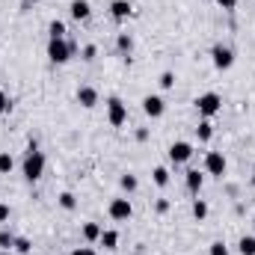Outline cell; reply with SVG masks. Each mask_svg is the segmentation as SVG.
Listing matches in <instances>:
<instances>
[{
    "label": "cell",
    "mask_w": 255,
    "mask_h": 255,
    "mask_svg": "<svg viewBox=\"0 0 255 255\" xmlns=\"http://www.w3.org/2000/svg\"><path fill=\"white\" fill-rule=\"evenodd\" d=\"M95 57H98V48H95V45H86V48H83V60H86V63H92Z\"/></svg>",
    "instance_id": "obj_30"
},
{
    "label": "cell",
    "mask_w": 255,
    "mask_h": 255,
    "mask_svg": "<svg viewBox=\"0 0 255 255\" xmlns=\"http://www.w3.org/2000/svg\"><path fill=\"white\" fill-rule=\"evenodd\" d=\"M238 253L241 255H255V238L253 235H244V238L238 241Z\"/></svg>",
    "instance_id": "obj_18"
},
{
    "label": "cell",
    "mask_w": 255,
    "mask_h": 255,
    "mask_svg": "<svg viewBox=\"0 0 255 255\" xmlns=\"http://www.w3.org/2000/svg\"><path fill=\"white\" fill-rule=\"evenodd\" d=\"M136 139H139V142H145V139H148V130H145V128H139V130H136Z\"/></svg>",
    "instance_id": "obj_35"
},
{
    "label": "cell",
    "mask_w": 255,
    "mask_h": 255,
    "mask_svg": "<svg viewBox=\"0 0 255 255\" xmlns=\"http://www.w3.org/2000/svg\"><path fill=\"white\" fill-rule=\"evenodd\" d=\"M71 255H95V250H92V247H77Z\"/></svg>",
    "instance_id": "obj_33"
},
{
    "label": "cell",
    "mask_w": 255,
    "mask_h": 255,
    "mask_svg": "<svg viewBox=\"0 0 255 255\" xmlns=\"http://www.w3.org/2000/svg\"><path fill=\"white\" fill-rule=\"evenodd\" d=\"M21 169H24V178H27L30 184L42 178V172H45V154L39 151V145H36V142H30V145H27V154H24Z\"/></svg>",
    "instance_id": "obj_1"
},
{
    "label": "cell",
    "mask_w": 255,
    "mask_h": 255,
    "mask_svg": "<svg viewBox=\"0 0 255 255\" xmlns=\"http://www.w3.org/2000/svg\"><path fill=\"white\" fill-rule=\"evenodd\" d=\"M217 3H220V6H223V9H229V12H232V9H235V6H238V0H217Z\"/></svg>",
    "instance_id": "obj_34"
},
{
    "label": "cell",
    "mask_w": 255,
    "mask_h": 255,
    "mask_svg": "<svg viewBox=\"0 0 255 255\" xmlns=\"http://www.w3.org/2000/svg\"><path fill=\"white\" fill-rule=\"evenodd\" d=\"M3 255H9V253H3Z\"/></svg>",
    "instance_id": "obj_38"
},
{
    "label": "cell",
    "mask_w": 255,
    "mask_h": 255,
    "mask_svg": "<svg viewBox=\"0 0 255 255\" xmlns=\"http://www.w3.org/2000/svg\"><path fill=\"white\" fill-rule=\"evenodd\" d=\"M154 211H157V214H166V211H169V199H157V202H154Z\"/></svg>",
    "instance_id": "obj_31"
},
{
    "label": "cell",
    "mask_w": 255,
    "mask_h": 255,
    "mask_svg": "<svg viewBox=\"0 0 255 255\" xmlns=\"http://www.w3.org/2000/svg\"><path fill=\"white\" fill-rule=\"evenodd\" d=\"M98 244H101L104 250H116V247H119V232H113V229H107V232H101V238H98Z\"/></svg>",
    "instance_id": "obj_14"
},
{
    "label": "cell",
    "mask_w": 255,
    "mask_h": 255,
    "mask_svg": "<svg viewBox=\"0 0 255 255\" xmlns=\"http://www.w3.org/2000/svg\"><path fill=\"white\" fill-rule=\"evenodd\" d=\"M119 187H122L125 193H133L136 187H139V181H136V175H130V172H125V175L119 178Z\"/></svg>",
    "instance_id": "obj_21"
},
{
    "label": "cell",
    "mask_w": 255,
    "mask_h": 255,
    "mask_svg": "<svg viewBox=\"0 0 255 255\" xmlns=\"http://www.w3.org/2000/svg\"><path fill=\"white\" fill-rule=\"evenodd\" d=\"M116 48H119L122 57H130V51H133V39H130V33H119V36H116Z\"/></svg>",
    "instance_id": "obj_15"
},
{
    "label": "cell",
    "mask_w": 255,
    "mask_h": 255,
    "mask_svg": "<svg viewBox=\"0 0 255 255\" xmlns=\"http://www.w3.org/2000/svg\"><path fill=\"white\" fill-rule=\"evenodd\" d=\"M107 211H110V217H113L116 223H125V220H130V214H133V205H130V199L122 196V199H113Z\"/></svg>",
    "instance_id": "obj_8"
},
{
    "label": "cell",
    "mask_w": 255,
    "mask_h": 255,
    "mask_svg": "<svg viewBox=\"0 0 255 255\" xmlns=\"http://www.w3.org/2000/svg\"><path fill=\"white\" fill-rule=\"evenodd\" d=\"M77 104L86 107V110H92V107L98 104V89H95V86H80V89H77Z\"/></svg>",
    "instance_id": "obj_10"
},
{
    "label": "cell",
    "mask_w": 255,
    "mask_h": 255,
    "mask_svg": "<svg viewBox=\"0 0 255 255\" xmlns=\"http://www.w3.org/2000/svg\"><path fill=\"white\" fill-rule=\"evenodd\" d=\"M74 54H77V45H74L71 39H51V42H48V60L54 65L68 63Z\"/></svg>",
    "instance_id": "obj_2"
},
{
    "label": "cell",
    "mask_w": 255,
    "mask_h": 255,
    "mask_svg": "<svg viewBox=\"0 0 255 255\" xmlns=\"http://www.w3.org/2000/svg\"><path fill=\"white\" fill-rule=\"evenodd\" d=\"M15 253H21V255H27L30 250H33V244L27 241V238H15V247H12Z\"/></svg>",
    "instance_id": "obj_26"
},
{
    "label": "cell",
    "mask_w": 255,
    "mask_h": 255,
    "mask_svg": "<svg viewBox=\"0 0 255 255\" xmlns=\"http://www.w3.org/2000/svg\"><path fill=\"white\" fill-rule=\"evenodd\" d=\"M193 217H196L199 223L208 217V202H205V199H196V202H193Z\"/></svg>",
    "instance_id": "obj_23"
},
{
    "label": "cell",
    "mask_w": 255,
    "mask_h": 255,
    "mask_svg": "<svg viewBox=\"0 0 255 255\" xmlns=\"http://www.w3.org/2000/svg\"><path fill=\"white\" fill-rule=\"evenodd\" d=\"M142 113L151 116V119H160V116L166 113V101H163L160 95H145V98H142Z\"/></svg>",
    "instance_id": "obj_9"
},
{
    "label": "cell",
    "mask_w": 255,
    "mask_h": 255,
    "mask_svg": "<svg viewBox=\"0 0 255 255\" xmlns=\"http://www.w3.org/2000/svg\"><path fill=\"white\" fill-rule=\"evenodd\" d=\"M12 166H15L12 154H9V151H0V172H3V175H9V172H12Z\"/></svg>",
    "instance_id": "obj_25"
},
{
    "label": "cell",
    "mask_w": 255,
    "mask_h": 255,
    "mask_svg": "<svg viewBox=\"0 0 255 255\" xmlns=\"http://www.w3.org/2000/svg\"><path fill=\"white\" fill-rule=\"evenodd\" d=\"M107 119H110V125L113 128H122L128 122V107H125L122 98H116V95L107 98Z\"/></svg>",
    "instance_id": "obj_4"
},
{
    "label": "cell",
    "mask_w": 255,
    "mask_h": 255,
    "mask_svg": "<svg viewBox=\"0 0 255 255\" xmlns=\"http://www.w3.org/2000/svg\"><path fill=\"white\" fill-rule=\"evenodd\" d=\"M12 247H15V235H12L9 229H0V250H3V253H9Z\"/></svg>",
    "instance_id": "obj_22"
},
{
    "label": "cell",
    "mask_w": 255,
    "mask_h": 255,
    "mask_svg": "<svg viewBox=\"0 0 255 255\" xmlns=\"http://www.w3.org/2000/svg\"><path fill=\"white\" fill-rule=\"evenodd\" d=\"M9 110H12V98L0 89V116H3V113H9Z\"/></svg>",
    "instance_id": "obj_29"
},
{
    "label": "cell",
    "mask_w": 255,
    "mask_h": 255,
    "mask_svg": "<svg viewBox=\"0 0 255 255\" xmlns=\"http://www.w3.org/2000/svg\"><path fill=\"white\" fill-rule=\"evenodd\" d=\"M226 166H229V163H226V154H223V151H208V154H205V172H208V175L223 178V175H226Z\"/></svg>",
    "instance_id": "obj_7"
},
{
    "label": "cell",
    "mask_w": 255,
    "mask_h": 255,
    "mask_svg": "<svg viewBox=\"0 0 255 255\" xmlns=\"http://www.w3.org/2000/svg\"><path fill=\"white\" fill-rule=\"evenodd\" d=\"M9 217H12V211H9V205H3V202H0V223H6Z\"/></svg>",
    "instance_id": "obj_32"
},
{
    "label": "cell",
    "mask_w": 255,
    "mask_h": 255,
    "mask_svg": "<svg viewBox=\"0 0 255 255\" xmlns=\"http://www.w3.org/2000/svg\"><path fill=\"white\" fill-rule=\"evenodd\" d=\"M110 15H113L116 21H125V18L133 15V6H130L128 0H113V3H110Z\"/></svg>",
    "instance_id": "obj_12"
},
{
    "label": "cell",
    "mask_w": 255,
    "mask_h": 255,
    "mask_svg": "<svg viewBox=\"0 0 255 255\" xmlns=\"http://www.w3.org/2000/svg\"><path fill=\"white\" fill-rule=\"evenodd\" d=\"M48 36H51V39H65V24L60 18H54V21L48 24Z\"/></svg>",
    "instance_id": "obj_20"
},
{
    "label": "cell",
    "mask_w": 255,
    "mask_h": 255,
    "mask_svg": "<svg viewBox=\"0 0 255 255\" xmlns=\"http://www.w3.org/2000/svg\"><path fill=\"white\" fill-rule=\"evenodd\" d=\"M211 255H229L226 241H214V244H211Z\"/></svg>",
    "instance_id": "obj_28"
},
{
    "label": "cell",
    "mask_w": 255,
    "mask_h": 255,
    "mask_svg": "<svg viewBox=\"0 0 255 255\" xmlns=\"http://www.w3.org/2000/svg\"><path fill=\"white\" fill-rule=\"evenodd\" d=\"M160 86H163V89H172V86H175V71H163V74H160Z\"/></svg>",
    "instance_id": "obj_27"
},
{
    "label": "cell",
    "mask_w": 255,
    "mask_h": 255,
    "mask_svg": "<svg viewBox=\"0 0 255 255\" xmlns=\"http://www.w3.org/2000/svg\"><path fill=\"white\" fill-rule=\"evenodd\" d=\"M253 187H255V169H253Z\"/></svg>",
    "instance_id": "obj_37"
},
{
    "label": "cell",
    "mask_w": 255,
    "mask_h": 255,
    "mask_svg": "<svg viewBox=\"0 0 255 255\" xmlns=\"http://www.w3.org/2000/svg\"><path fill=\"white\" fill-rule=\"evenodd\" d=\"M101 232H104V229H101L98 223H86V226H83V241H89V244H95V241L101 238Z\"/></svg>",
    "instance_id": "obj_17"
},
{
    "label": "cell",
    "mask_w": 255,
    "mask_h": 255,
    "mask_svg": "<svg viewBox=\"0 0 255 255\" xmlns=\"http://www.w3.org/2000/svg\"><path fill=\"white\" fill-rule=\"evenodd\" d=\"M193 104H196V110H199V116H202V119H211V116H217V113H220L223 98H220V92H202Z\"/></svg>",
    "instance_id": "obj_3"
},
{
    "label": "cell",
    "mask_w": 255,
    "mask_h": 255,
    "mask_svg": "<svg viewBox=\"0 0 255 255\" xmlns=\"http://www.w3.org/2000/svg\"><path fill=\"white\" fill-rule=\"evenodd\" d=\"M151 181H154L157 187H166V184H169V169H166V166H154V169H151Z\"/></svg>",
    "instance_id": "obj_16"
},
{
    "label": "cell",
    "mask_w": 255,
    "mask_h": 255,
    "mask_svg": "<svg viewBox=\"0 0 255 255\" xmlns=\"http://www.w3.org/2000/svg\"><path fill=\"white\" fill-rule=\"evenodd\" d=\"M60 208H63V211H74V208H77V199H74V193H60Z\"/></svg>",
    "instance_id": "obj_24"
},
{
    "label": "cell",
    "mask_w": 255,
    "mask_h": 255,
    "mask_svg": "<svg viewBox=\"0 0 255 255\" xmlns=\"http://www.w3.org/2000/svg\"><path fill=\"white\" fill-rule=\"evenodd\" d=\"M184 181H187V190H190V193H199V190H202V184H205V175H202L199 169H187Z\"/></svg>",
    "instance_id": "obj_13"
},
{
    "label": "cell",
    "mask_w": 255,
    "mask_h": 255,
    "mask_svg": "<svg viewBox=\"0 0 255 255\" xmlns=\"http://www.w3.org/2000/svg\"><path fill=\"white\" fill-rule=\"evenodd\" d=\"M30 3H42V0H24V9H27V6H30Z\"/></svg>",
    "instance_id": "obj_36"
},
{
    "label": "cell",
    "mask_w": 255,
    "mask_h": 255,
    "mask_svg": "<svg viewBox=\"0 0 255 255\" xmlns=\"http://www.w3.org/2000/svg\"><path fill=\"white\" fill-rule=\"evenodd\" d=\"M211 60H214V68L226 71V68L235 65V51H232L229 45H214V48H211Z\"/></svg>",
    "instance_id": "obj_5"
},
{
    "label": "cell",
    "mask_w": 255,
    "mask_h": 255,
    "mask_svg": "<svg viewBox=\"0 0 255 255\" xmlns=\"http://www.w3.org/2000/svg\"><path fill=\"white\" fill-rule=\"evenodd\" d=\"M68 12H71V18H74V21H86V18L92 15V6H89V0H71Z\"/></svg>",
    "instance_id": "obj_11"
},
{
    "label": "cell",
    "mask_w": 255,
    "mask_h": 255,
    "mask_svg": "<svg viewBox=\"0 0 255 255\" xmlns=\"http://www.w3.org/2000/svg\"><path fill=\"white\" fill-rule=\"evenodd\" d=\"M169 160H172V166H181V163H187L193 157V145L187 142V139H178V142H172L169 145Z\"/></svg>",
    "instance_id": "obj_6"
},
{
    "label": "cell",
    "mask_w": 255,
    "mask_h": 255,
    "mask_svg": "<svg viewBox=\"0 0 255 255\" xmlns=\"http://www.w3.org/2000/svg\"><path fill=\"white\" fill-rule=\"evenodd\" d=\"M196 136H199V139H202V142H208V139H211V136H214V125H211V122H208V119H202V122H199V125H196Z\"/></svg>",
    "instance_id": "obj_19"
}]
</instances>
